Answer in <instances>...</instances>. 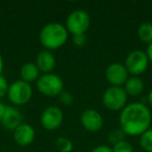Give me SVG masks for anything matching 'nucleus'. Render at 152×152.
<instances>
[{"instance_id": "obj_25", "label": "nucleus", "mask_w": 152, "mask_h": 152, "mask_svg": "<svg viewBox=\"0 0 152 152\" xmlns=\"http://www.w3.org/2000/svg\"><path fill=\"white\" fill-rule=\"evenodd\" d=\"M146 54H147L148 58H149V61L152 64V43L149 44L147 46V50H146Z\"/></svg>"}, {"instance_id": "obj_20", "label": "nucleus", "mask_w": 152, "mask_h": 152, "mask_svg": "<svg viewBox=\"0 0 152 152\" xmlns=\"http://www.w3.org/2000/svg\"><path fill=\"white\" fill-rule=\"evenodd\" d=\"M125 137H126V134L123 132V130L121 128L115 129V130H113L112 132L110 133V135H108V141H110L113 145H115V144L119 143V142L124 141Z\"/></svg>"}, {"instance_id": "obj_16", "label": "nucleus", "mask_w": 152, "mask_h": 152, "mask_svg": "<svg viewBox=\"0 0 152 152\" xmlns=\"http://www.w3.org/2000/svg\"><path fill=\"white\" fill-rule=\"evenodd\" d=\"M137 38L145 44L152 43V23L151 22H143L139 25L137 30Z\"/></svg>"}, {"instance_id": "obj_4", "label": "nucleus", "mask_w": 152, "mask_h": 152, "mask_svg": "<svg viewBox=\"0 0 152 152\" xmlns=\"http://www.w3.org/2000/svg\"><path fill=\"white\" fill-rule=\"evenodd\" d=\"M91 25V17L83 10H75L69 14L66 20V28L72 36L86 34Z\"/></svg>"}, {"instance_id": "obj_8", "label": "nucleus", "mask_w": 152, "mask_h": 152, "mask_svg": "<svg viewBox=\"0 0 152 152\" xmlns=\"http://www.w3.org/2000/svg\"><path fill=\"white\" fill-rule=\"evenodd\" d=\"M63 110L56 105H49L42 112L40 117L41 125L46 130H55L63 124Z\"/></svg>"}, {"instance_id": "obj_19", "label": "nucleus", "mask_w": 152, "mask_h": 152, "mask_svg": "<svg viewBox=\"0 0 152 152\" xmlns=\"http://www.w3.org/2000/svg\"><path fill=\"white\" fill-rule=\"evenodd\" d=\"M112 149L113 152H133L132 145L129 142H127L126 140L113 145Z\"/></svg>"}, {"instance_id": "obj_17", "label": "nucleus", "mask_w": 152, "mask_h": 152, "mask_svg": "<svg viewBox=\"0 0 152 152\" xmlns=\"http://www.w3.org/2000/svg\"><path fill=\"white\" fill-rule=\"evenodd\" d=\"M56 148L59 152H72L73 151V142L67 137H59L55 142Z\"/></svg>"}, {"instance_id": "obj_9", "label": "nucleus", "mask_w": 152, "mask_h": 152, "mask_svg": "<svg viewBox=\"0 0 152 152\" xmlns=\"http://www.w3.org/2000/svg\"><path fill=\"white\" fill-rule=\"evenodd\" d=\"M105 78L113 87H123L129 78V74L124 64L112 63L105 70Z\"/></svg>"}, {"instance_id": "obj_3", "label": "nucleus", "mask_w": 152, "mask_h": 152, "mask_svg": "<svg viewBox=\"0 0 152 152\" xmlns=\"http://www.w3.org/2000/svg\"><path fill=\"white\" fill-rule=\"evenodd\" d=\"M37 89L47 97H56L64 91V81L57 74H41L37 80Z\"/></svg>"}, {"instance_id": "obj_2", "label": "nucleus", "mask_w": 152, "mask_h": 152, "mask_svg": "<svg viewBox=\"0 0 152 152\" xmlns=\"http://www.w3.org/2000/svg\"><path fill=\"white\" fill-rule=\"evenodd\" d=\"M69 32L64 24L50 22L43 26L39 34V40L46 50H56L67 43Z\"/></svg>"}, {"instance_id": "obj_24", "label": "nucleus", "mask_w": 152, "mask_h": 152, "mask_svg": "<svg viewBox=\"0 0 152 152\" xmlns=\"http://www.w3.org/2000/svg\"><path fill=\"white\" fill-rule=\"evenodd\" d=\"M91 152H113L112 147L107 145H99L97 147L93 148L91 150Z\"/></svg>"}, {"instance_id": "obj_27", "label": "nucleus", "mask_w": 152, "mask_h": 152, "mask_svg": "<svg viewBox=\"0 0 152 152\" xmlns=\"http://www.w3.org/2000/svg\"><path fill=\"white\" fill-rule=\"evenodd\" d=\"M3 69H4V61H3V57L0 53V75H2Z\"/></svg>"}, {"instance_id": "obj_12", "label": "nucleus", "mask_w": 152, "mask_h": 152, "mask_svg": "<svg viewBox=\"0 0 152 152\" xmlns=\"http://www.w3.org/2000/svg\"><path fill=\"white\" fill-rule=\"evenodd\" d=\"M22 114L16 106L7 105L4 116L1 120V124L7 130L14 131L19 125L22 124Z\"/></svg>"}, {"instance_id": "obj_1", "label": "nucleus", "mask_w": 152, "mask_h": 152, "mask_svg": "<svg viewBox=\"0 0 152 152\" xmlns=\"http://www.w3.org/2000/svg\"><path fill=\"white\" fill-rule=\"evenodd\" d=\"M151 122V110L142 102H132L127 104L120 112V128L129 137H141L150 128Z\"/></svg>"}, {"instance_id": "obj_18", "label": "nucleus", "mask_w": 152, "mask_h": 152, "mask_svg": "<svg viewBox=\"0 0 152 152\" xmlns=\"http://www.w3.org/2000/svg\"><path fill=\"white\" fill-rule=\"evenodd\" d=\"M140 145L146 152H152V128L146 130L140 137Z\"/></svg>"}, {"instance_id": "obj_13", "label": "nucleus", "mask_w": 152, "mask_h": 152, "mask_svg": "<svg viewBox=\"0 0 152 152\" xmlns=\"http://www.w3.org/2000/svg\"><path fill=\"white\" fill-rule=\"evenodd\" d=\"M36 65L40 70L41 74L52 73L56 66V59L51 51L45 49L38 53L36 58Z\"/></svg>"}, {"instance_id": "obj_26", "label": "nucleus", "mask_w": 152, "mask_h": 152, "mask_svg": "<svg viewBox=\"0 0 152 152\" xmlns=\"http://www.w3.org/2000/svg\"><path fill=\"white\" fill-rule=\"evenodd\" d=\"M7 105H5L4 103L0 102V122H1L3 116H4V113H5V110H7Z\"/></svg>"}, {"instance_id": "obj_22", "label": "nucleus", "mask_w": 152, "mask_h": 152, "mask_svg": "<svg viewBox=\"0 0 152 152\" xmlns=\"http://www.w3.org/2000/svg\"><path fill=\"white\" fill-rule=\"evenodd\" d=\"M58 97H59L61 102L63 104H65V105H70V104H72V103H73V101H74L73 95H72V94L70 93V92H68V91H63Z\"/></svg>"}, {"instance_id": "obj_10", "label": "nucleus", "mask_w": 152, "mask_h": 152, "mask_svg": "<svg viewBox=\"0 0 152 152\" xmlns=\"http://www.w3.org/2000/svg\"><path fill=\"white\" fill-rule=\"evenodd\" d=\"M80 123L86 130L97 132L103 127V117L98 110L88 108L80 115Z\"/></svg>"}, {"instance_id": "obj_6", "label": "nucleus", "mask_w": 152, "mask_h": 152, "mask_svg": "<svg viewBox=\"0 0 152 152\" xmlns=\"http://www.w3.org/2000/svg\"><path fill=\"white\" fill-rule=\"evenodd\" d=\"M32 97V87L25 81L15 80L10 85L7 98L14 106H22L28 103Z\"/></svg>"}, {"instance_id": "obj_23", "label": "nucleus", "mask_w": 152, "mask_h": 152, "mask_svg": "<svg viewBox=\"0 0 152 152\" xmlns=\"http://www.w3.org/2000/svg\"><path fill=\"white\" fill-rule=\"evenodd\" d=\"M73 44L77 47H83L87 43V37L86 34H77V36H73Z\"/></svg>"}, {"instance_id": "obj_15", "label": "nucleus", "mask_w": 152, "mask_h": 152, "mask_svg": "<svg viewBox=\"0 0 152 152\" xmlns=\"http://www.w3.org/2000/svg\"><path fill=\"white\" fill-rule=\"evenodd\" d=\"M123 89L126 92L127 96L137 97L140 96L144 91V81L139 76H129V78L123 86Z\"/></svg>"}, {"instance_id": "obj_14", "label": "nucleus", "mask_w": 152, "mask_h": 152, "mask_svg": "<svg viewBox=\"0 0 152 152\" xmlns=\"http://www.w3.org/2000/svg\"><path fill=\"white\" fill-rule=\"evenodd\" d=\"M41 76V72L39 68L37 67L36 63L32 61H27V63L23 64L20 69V79L27 83H34L39 79Z\"/></svg>"}, {"instance_id": "obj_7", "label": "nucleus", "mask_w": 152, "mask_h": 152, "mask_svg": "<svg viewBox=\"0 0 152 152\" xmlns=\"http://www.w3.org/2000/svg\"><path fill=\"white\" fill-rule=\"evenodd\" d=\"M149 63V58L145 51L137 49L131 51L127 55L124 61V66L129 75L139 76L148 69Z\"/></svg>"}, {"instance_id": "obj_21", "label": "nucleus", "mask_w": 152, "mask_h": 152, "mask_svg": "<svg viewBox=\"0 0 152 152\" xmlns=\"http://www.w3.org/2000/svg\"><path fill=\"white\" fill-rule=\"evenodd\" d=\"M9 88H10V83H7V78H5L4 76L0 75V99L7 96Z\"/></svg>"}, {"instance_id": "obj_11", "label": "nucleus", "mask_w": 152, "mask_h": 152, "mask_svg": "<svg viewBox=\"0 0 152 152\" xmlns=\"http://www.w3.org/2000/svg\"><path fill=\"white\" fill-rule=\"evenodd\" d=\"M14 141L21 147H27L34 143L36 139V130L28 123H22L13 131Z\"/></svg>"}, {"instance_id": "obj_28", "label": "nucleus", "mask_w": 152, "mask_h": 152, "mask_svg": "<svg viewBox=\"0 0 152 152\" xmlns=\"http://www.w3.org/2000/svg\"><path fill=\"white\" fill-rule=\"evenodd\" d=\"M147 100H148V103H149V105L152 107V89L150 90V91H149V93H148Z\"/></svg>"}, {"instance_id": "obj_5", "label": "nucleus", "mask_w": 152, "mask_h": 152, "mask_svg": "<svg viewBox=\"0 0 152 152\" xmlns=\"http://www.w3.org/2000/svg\"><path fill=\"white\" fill-rule=\"evenodd\" d=\"M127 99L128 96L123 87L110 86L104 91L102 95L103 105L112 112H121L127 105Z\"/></svg>"}]
</instances>
